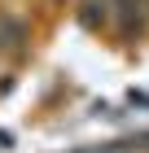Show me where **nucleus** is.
I'll return each instance as SVG.
<instances>
[{"instance_id": "obj_1", "label": "nucleus", "mask_w": 149, "mask_h": 153, "mask_svg": "<svg viewBox=\"0 0 149 153\" xmlns=\"http://www.w3.org/2000/svg\"><path fill=\"white\" fill-rule=\"evenodd\" d=\"M83 153H114V149H83Z\"/></svg>"}]
</instances>
